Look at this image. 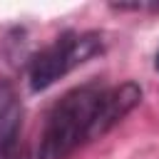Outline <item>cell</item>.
Instances as JSON below:
<instances>
[{
  "label": "cell",
  "mask_w": 159,
  "mask_h": 159,
  "mask_svg": "<svg viewBox=\"0 0 159 159\" xmlns=\"http://www.w3.org/2000/svg\"><path fill=\"white\" fill-rule=\"evenodd\" d=\"M142 99V89L132 82L119 87L82 84L67 92L47 117L37 159H67L80 144L99 139Z\"/></svg>",
  "instance_id": "cell-1"
},
{
  "label": "cell",
  "mask_w": 159,
  "mask_h": 159,
  "mask_svg": "<svg viewBox=\"0 0 159 159\" xmlns=\"http://www.w3.org/2000/svg\"><path fill=\"white\" fill-rule=\"evenodd\" d=\"M94 52H99L97 35H62L50 47H45L30 62V87L35 92L52 87L67 72L87 62Z\"/></svg>",
  "instance_id": "cell-2"
},
{
  "label": "cell",
  "mask_w": 159,
  "mask_h": 159,
  "mask_svg": "<svg viewBox=\"0 0 159 159\" xmlns=\"http://www.w3.org/2000/svg\"><path fill=\"white\" fill-rule=\"evenodd\" d=\"M20 104L15 99H5L0 102V157H5L10 152V147L17 139V129H20Z\"/></svg>",
  "instance_id": "cell-3"
},
{
  "label": "cell",
  "mask_w": 159,
  "mask_h": 159,
  "mask_svg": "<svg viewBox=\"0 0 159 159\" xmlns=\"http://www.w3.org/2000/svg\"><path fill=\"white\" fill-rule=\"evenodd\" d=\"M157 67H159V55H157Z\"/></svg>",
  "instance_id": "cell-4"
}]
</instances>
